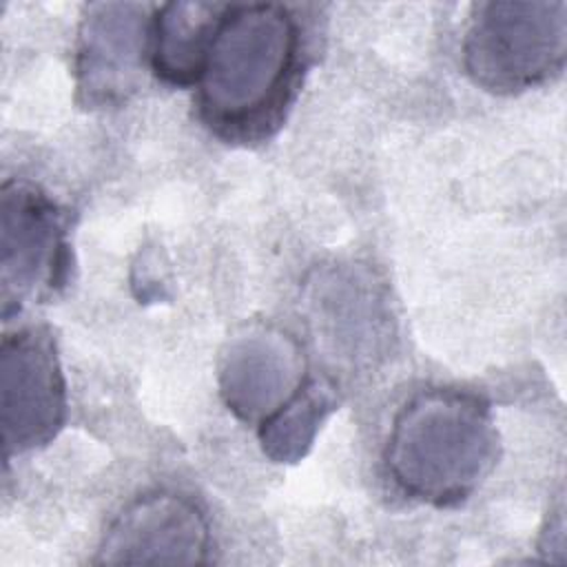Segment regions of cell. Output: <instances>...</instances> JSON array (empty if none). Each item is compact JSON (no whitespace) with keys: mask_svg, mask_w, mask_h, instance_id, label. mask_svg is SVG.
<instances>
[{"mask_svg":"<svg viewBox=\"0 0 567 567\" xmlns=\"http://www.w3.org/2000/svg\"><path fill=\"white\" fill-rule=\"evenodd\" d=\"M299 64V27L284 4H230L215 27L199 75L202 117L226 137L277 122Z\"/></svg>","mask_w":567,"mask_h":567,"instance_id":"1","label":"cell"},{"mask_svg":"<svg viewBox=\"0 0 567 567\" xmlns=\"http://www.w3.org/2000/svg\"><path fill=\"white\" fill-rule=\"evenodd\" d=\"M496 458V430L483 399L465 390H427L394 416L385 445L392 481L436 507L465 501Z\"/></svg>","mask_w":567,"mask_h":567,"instance_id":"2","label":"cell"},{"mask_svg":"<svg viewBox=\"0 0 567 567\" xmlns=\"http://www.w3.org/2000/svg\"><path fill=\"white\" fill-rule=\"evenodd\" d=\"M565 51V2H485L472 16L463 64L478 86L516 93L556 75Z\"/></svg>","mask_w":567,"mask_h":567,"instance_id":"3","label":"cell"},{"mask_svg":"<svg viewBox=\"0 0 567 567\" xmlns=\"http://www.w3.org/2000/svg\"><path fill=\"white\" fill-rule=\"evenodd\" d=\"M64 377L51 334L27 328L0 348V425L7 456L49 443L64 423Z\"/></svg>","mask_w":567,"mask_h":567,"instance_id":"4","label":"cell"},{"mask_svg":"<svg viewBox=\"0 0 567 567\" xmlns=\"http://www.w3.org/2000/svg\"><path fill=\"white\" fill-rule=\"evenodd\" d=\"M64 237L55 206L35 186L4 182L0 197V281L4 315L62 281Z\"/></svg>","mask_w":567,"mask_h":567,"instance_id":"5","label":"cell"},{"mask_svg":"<svg viewBox=\"0 0 567 567\" xmlns=\"http://www.w3.org/2000/svg\"><path fill=\"white\" fill-rule=\"evenodd\" d=\"M210 547L208 520L186 496L155 492L128 503L109 525L97 563L197 565Z\"/></svg>","mask_w":567,"mask_h":567,"instance_id":"6","label":"cell"},{"mask_svg":"<svg viewBox=\"0 0 567 567\" xmlns=\"http://www.w3.org/2000/svg\"><path fill=\"white\" fill-rule=\"evenodd\" d=\"M146 47L144 7L91 4L80 27L78 91L91 106L124 100L137 84Z\"/></svg>","mask_w":567,"mask_h":567,"instance_id":"7","label":"cell"},{"mask_svg":"<svg viewBox=\"0 0 567 567\" xmlns=\"http://www.w3.org/2000/svg\"><path fill=\"white\" fill-rule=\"evenodd\" d=\"M306 381L297 343L272 328L237 337L221 361L219 385L226 405L244 421H266Z\"/></svg>","mask_w":567,"mask_h":567,"instance_id":"8","label":"cell"},{"mask_svg":"<svg viewBox=\"0 0 567 567\" xmlns=\"http://www.w3.org/2000/svg\"><path fill=\"white\" fill-rule=\"evenodd\" d=\"M224 7L208 2H168L151 24L153 69L168 84H197Z\"/></svg>","mask_w":567,"mask_h":567,"instance_id":"9","label":"cell"},{"mask_svg":"<svg viewBox=\"0 0 567 567\" xmlns=\"http://www.w3.org/2000/svg\"><path fill=\"white\" fill-rule=\"evenodd\" d=\"M337 408L332 385L308 379L301 388L259 425L264 452L277 463L299 461L312 445L321 421Z\"/></svg>","mask_w":567,"mask_h":567,"instance_id":"10","label":"cell"}]
</instances>
